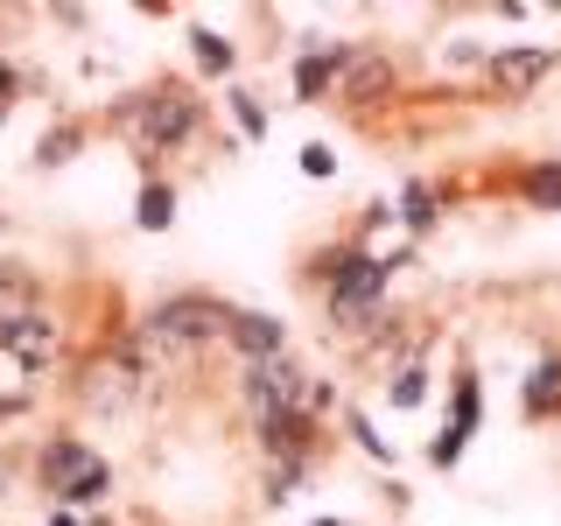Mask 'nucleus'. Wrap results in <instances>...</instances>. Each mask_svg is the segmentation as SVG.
I'll return each instance as SVG.
<instances>
[{
	"label": "nucleus",
	"mask_w": 561,
	"mask_h": 526,
	"mask_svg": "<svg viewBox=\"0 0 561 526\" xmlns=\"http://www.w3.org/2000/svg\"><path fill=\"white\" fill-rule=\"evenodd\" d=\"M8 478H14V470H8V456H0V491H8Z\"/></svg>",
	"instance_id": "c85d7f7f"
},
{
	"label": "nucleus",
	"mask_w": 561,
	"mask_h": 526,
	"mask_svg": "<svg viewBox=\"0 0 561 526\" xmlns=\"http://www.w3.org/2000/svg\"><path fill=\"white\" fill-rule=\"evenodd\" d=\"M386 393H393V408H414V400H421V393H428V379H421V373H414V365H408V373H400L393 386H386Z\"/></svg>",
	"instance_id": "4be33fe9"
},
{
	"label": "nucleus",
	"mask_w": 561,
	"mask_h": 526,
	"mask_svg": "<svg viewBox=\"0 0 561 526\" xmlns=\"http://www.w3.org/2000/svg\"><path fill=\"white\" fill-rule=\"evenodd\" d=\"M14 92H22V78H14V64H0V113L14 105Z\"/></svg>",
	"instance_id": "a878e982"
},
{
	"label": "nucleus",
	"mask_w": 561,
	"mask_h": 526,
	"mask_svg": "<svg viewBox=\"0 0 561 526\" xmlns=\"http://www.w3.org/2000/svg\"><path fill=\"white\" fill-rule=\"evenodd\" d=\"M0 225H8V218H0Z\"/></svg>",
	"instance_id": "7c9ffc66"
},
{
	"label": "nucleus",
	"mask_w": 561,
	"mask_h": 526,
	"mask_svg": "<svg viewBox=\"0 0 561 526\" xmlns=\"http://www.w3.org/2000/svg\"><path fill=\"white\" fill-rule=\"evenodd\" d=\"M449 428H463V435L478 428V386H470V379L456 386V421H449Z\"/></svg>",
	"instance_id": "b1692460"
},
{
	"label": "nucleus",
	"mask_w": 561,
	"mask_h": 526,
	"mask_svg": "<svg viewBox=\"0 0 561 526\" xmlns=\"http://www.w3.org/2000/svg\"><path fill=\"white\" fill-rule=\"evenodd\" d=\"M260 449L280 456V464H309L316 421H309V414H267V421H260Z\"/></svg>",
	"instance_id": "9d476101"
},
{
	"label": "nucleus",
	"mask_w": 561,
	"mask_h": 526,
	"mask_svg": "<svg viewBox=\"0 0 561 526\" xmlns=\"http://www.w3.org/2000/svg\"><path fill=\"white\" fill-rule=\"evenodd\" d=\"M49 526H78V513H49Z\"/></svg>",
	"instance_id": "cd10ccee"
},
{
	"label": "nucleus",
	"mask_w": 561,
	"mask_h": 526,
	"mask_svg": "<svg viewBox=\"0 0 561 526\" xmlns=\"http://www.w3.org/2000/svg\"><path fill=\"white\" fill-rule=\"evenodd\" d=\"M225 344H239L245 365H260V358H280V351H288V330H280L274 316H260V309H232L225 316Z\"/></svg>",
	"instance_id": "6e6552de"
},
{
	"label": "nucleus",
	"mask_w": 561,
	"mask_h": 526,
	"mask_svg": "<svg viewBox=\"0 0 561 526\" xmlns=\"http://www.w3.org/2000/svg\"><path fill=\"white\" fill-rule=\"evenodd\" d=\"M232 119H239V134H245V140L267 134V113H260V99H245V92H232Z\"/></svg>",
	"instance_id": "aec40b11"
},
{
	"label": "nucleus",
	"mask_w": 561,
	"mask_h": 526,
	"mask_svg": "<svg viewBox=\"0 0 561 526\" xmlns=\"http://www.w3.org/2000/svg\"><path fill=\"white\" fill-rule=\"evenodd\" d=\"M302 175H316V183H323V175H337V155H330L323 140H309V148H302Z\"/></svg>",
	"instance_id": "5701e85b"
},
{
	"label": "nucleus",
	"mask_w": 561,
	"mask_h": 526,
	"mask_svg": "<svg viewBox=\"0 0 561 526\" xmlns=\"http://www.w3.org/2000/svg\"><path fill=\"white\" fill-rule=\"evenodd\" d=\"M316 526H344V519H316Z\"/></svg>",
	"instance_id": "c756f323"
},
{
	"label": "nucleus",
	"mask_w": 561,
	"mask_h": 526,
	"mask_svg": "<svg viewBox=\"0 0 561 526\" xmlns=\"http://www.w3.org/2000/svg\"><path fill=\"white\" fill-rule=\"evenodd\" d=\"M28 295H35L28 267H14V260H0V316H22V309H28Z\"/></svg>",
	"instance_id": "a211bd4d"
},
{
	"label": "nucleus",
	"mask_w": 561,
	"mask_h": 526,
	"mask_svg": "<svg viewBox=\"0 0 561 526\" xmlns=\"http://www.w3.org/2000/svg\"><path fill=\"white\" fill-rule=\"evenodd\" d=\"M463 443H470L463 428H443V435H435V449H428V464H435V470H449L456 456H463Z\"/></svg>",
	"instance_id": "412c9836"
},
{
	"label": "nucleus",
	"mask_w": 561,
	"mask_h": 526,
	"mask_svg": "<svg viewBox=\"0 0 561 526\" xmlns=\"http://www.w3.org/2000/svg\"><path fill=\"white\" fill-rule=\"evenodd\" d=\"M561 64V49H548V43H519V49H491L484 57V84L491 92H505V99H526L540 78Z\"/></svg>",
	"instance_id": "39448f33"
},
{
	"label": "nucleus",
	"mask_w": 561,
	"mask_h": 526,
	"mask_svg": "<svg viewBox=\"0 0 561 526\" xmlns=\"http://www.w3.org/2000/svg\"><path fill=\"white\" fill-rule=\"evenodd\" d=\"M344 64H351V49H344V43L309 49V57L295 64V92H302V99H330V92H337V78H344Z\"/></svg>",
	"instance_id": "9b49d317"
},
{
	"label": "nucleus",
	"mask_w": 561,
	"mask_h": 526,
	"mask_svg": "<svg viewBox=\"0 0 561 526\" xmlns=\"http://www.w3.org/2000/svg\"><path fill=\"white\" fill-rule=\"evenodd\" d=\"M526 204L561 210V162H534V169H526Z\"/></svg>",
	"instance_id": "f3484780"
},
{
	"label": "nucleus",
	"mask_w": 561,
	"mask_h": 526,
	"mask_svg": "<svg viewBox=\"0 0 561 526\" xmlns=\"http://www.w3.org/2000/svg\"><path fill=\"white\" fill-rule=\"evenodd\" d=\"M134 225H140V232H169V225H175V190L162 183V175H148V183H140Z\"/></svg>",
	"instance_id": "ddd939ff"
},
{
	"label": "nucleus",
	"mask_w": 561,
	"mask_h": 526,
	"mask_svg": "<svg viewBox=\"0 0 561 526\" xmlns=\"http://www.w3.org/2000/svg\"><path fill=\"white\" fill-rule=\"evenodd\" d=\"M400 204H408V232H428V225H435V190L428 183H408Z\"/></svg>",
	"instance_id": "6ab92c4d"
},
{
	"label": "nucleus",
	"mask_w": 561,
	"mask_h": 526,
	"mask_svg": "<svg viewBox=\"0 0 561 526\" xmlns=\"http://www.w3.org/2000/svg\"><path fill=\"white\" fill-rule=\"evenodd\" d=\"M0 358H14L22 373H49L64 358V330L49 323L43 309H22V316H0Z\"/></svg>",
	"instance_id": "20e7f679"
},
{
	"label": "nucleus",
	"mask_w": 561,
	"mask_h": 526,
	"mask_svg": "<svg viewBox=\"0 0 561 526\" xmlns=\"http://www.w3.org/2000/svg\"><path fill=\"white\" fill-rule=\"evenodd\" d=\"M84 119H64V127H49L43 140H35V169H64V162H78L84 155Z\"/></svg>",
	"instance_id": "f8f14e48"
},
{
	"label": "nucleus",
	"mask_w": 561,
	"mask_h": 526,
	"mask_svg": "<svg viewBox=\"0 0 561 526\" xmlns=\"http://www.w3.org/2000/svg\"><path fill=\"white\" fill-rule=\"evenodd\" d=\"M561 408V358H540L534 365V379H526V414H554Z\"/></svg>",
	"instance_id": "4468645a"
},
{
	"label": "nucleus",
	"mask_w": 561,
	"mask_h": 526,
	"mask_svg": "<svg viewBox=\"0 0 561 526\" xmlns=\"http://www.w3.org/2000/svg\"><path fill=\"white\" fill-rule=\"evenodd\" d=\"M330 379H309L302 365L280 351V358H260V365H245V408H253L260 421L267 414H330Z\"/></svg>",
	"instance_id": "7ed1b4c3"
},
{
	"label": "nucleus",
	"mask_w": 561,
	"mask_h": 526,
	"mask_svg": "<svg viewBox=\"0 0 561 526\" xmlns=\"http://www.w3.org/2000/svg\"><path fill=\"white\" fill-rule=\"evenodd\" d=\"M22 408H28V400H22V393H8V400H0V428H8V421H14V414H22Z\"/></svg>",
	"instance_id": "bb28decb"
},
{
	"label": "nucleus",
	"mask_w": 561,
	"mask_h": 526,
	"mask_svg": "<svg viewBox=\"0 0 561 526\" xmlns=\"http://www.w3.org/2000/svg\"><path fill=\"white\" fill-rule=\"evenodd\" d=\"M119 134L134 140L140 162H162V155H175L183 140L204 134V99L190 92V84H148V92L119 99Z\"/></svg>",
	"instance_id": "f257e3e1"
},
{
	"label": "nucleus",
	"mask_w": 561,
	"mask_h": 526,
	"mask_svg": "<svg viewBox=\"0 0 561 526\" xmlns=\"http://www.w3.org/2000/svg\"><path fill=\"white\" fill-rule=\"evenodd\" d=\"M386 92H393V57H386V49H351V64L337 78V99L351 113H365V105H379Z\"/></svg>",
	"instance_id": "423d86ee"
},
{
	"label": "nucleus",
	"mask_w": 561,
	"mask_h": 526,
	"mask_svg": "<svg viewBox=\"0 0 561 526\" xmlns=\"http://www.w3.org/2000/svg\"><path fill=\"white\" fill-rule=\"evenodd\" d=\"M84 393H92V408H127L140 393V351L127 344L119 358H99L92 373H84Z\"/></svg>",
	"instance_id": "0eeeda50"
},
{
	"label": "nucleus",
	"mask_w": 561,
	"mask_h": 526,
	"mask_svg": "<svg viewBox=\"0 0 561 526\" xmlns=\"http://www.w3.org/2000/svg\"><path fill=\"white\" fill-rule=\"evenodd\" d=\"M105 491H113V470H105V464H92L78 484H64V491H57V513H84V505H99Z\"/></svg>",
	"instance_id": "dca6fc26"
},
{
	"label": "nucleus",
	"mask_w": 561,
	"mask_h": 526,
	"mask_svg": "<svg viewBox=\"0 0 561 526\" xmlns=\"http://www.w3.org/2000/svg\"><path fill=\"white\" fill-rule=\"evenodd\" d=\"M190 49H197V70H204V78H225V70L239 64V49L225 43L218 28H190Z\"/></svg>",
	"instance_id": "2eb2a0df"
},
{
	"label": "nucleus",
	"mask_w": 561,
	"mask_h": 526,
	"mask_svg": "<svg viewBox=\"0 0 561 526\" xmlns=\"http://www.w3.org/2000/svg\"><path fill=\"white\" fill-rule=\"evenodd\" d=\"M92 464H99V456L84 449L78 435H49V443H43V456H35V478H43V484H49V499H57V491H64V484H78Z\"/></svg>",
	"instance_id": "1a4fd4ad"
},
{
	"label": "nucleus",
	"mask_w": 561,
	"mask_h": 526,
	"mask_svg": "<svg viewBox=\"0 0 561 526\" xmlns=\"http://www.w3.org/2000/svg\"><path fill=\"white\" fill-rule=\"evenodd\" d=\"M351 435H358V443H365V449H373V456H379V464H393V449H386V443H379V435H373V421H365V414H351Z\"/></svg>",
	"instance_id": "393cba45"
},
{
	"label": "nucleus",
	"mask_w": 561,
	"mask_h": 526,
	"mask_svg": "<svg viewBox=\"0 0 561 526\" xmlns=\"http://www.w3.org/2000/svg\"><path fill=\"white\" fill-rule=\"evenodd\" d=\"M225 316L232 302H210V295H175V302L148 309L134 330V351H162V358H183V351H197L210 338H225Z\"/></svg>",
	"instance_id": "f03ea898"
}]
</instances>
